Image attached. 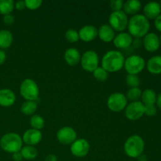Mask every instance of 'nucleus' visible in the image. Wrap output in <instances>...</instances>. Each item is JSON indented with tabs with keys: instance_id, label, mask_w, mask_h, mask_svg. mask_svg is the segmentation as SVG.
I'll return each mask as SVG.
<instances>
[{
	"instance_id": "obj_1",
	"label": "nucleus",
	"mask_w": 161,
	"mask_h": 161,
	"mask_svg": "<svg viewBox=\"0 0 161 161\" xmlns=\"http://www.w3.org/2000/svg\"><path fill=\"white\" fill-rule=\"evenodd\" d=\"M128 33L136 39L143 38L150 29L149 20L143 14H136L130 17L127 24Z\"/></svg>"
},
{
	"instance_id": "obj_2",
	"label": "nucleus",
	"mask_w": 161,
	"mask_h": 161,
	"mask_svg": "<svg viewBox=\"0 0 161 161\" xmlns=\"http://www.w3.org/2000/svg\"><path fill=\"white\" fill-rule=\"evenodd\" d=\"M124 54L118 50H109L102 57V68L108 72H116L124 68Z\"/></svg>"
},
{
	"instance_id": "obj_3",
	"label": "nucleus",
	"mask_w": 161,
	"mask_h": 161,
	"mask_svg": "<svg viewBox=\"0 0 161 161\" xmlns=\"http://www.w3.org/2000/svg\"><path fill=\"white\" fill-rule=\"evenodd\" d=\"M124 153L130 158H138L143 154L145 149V142L141 136L134 135L126 140L124 146Z\"/></svg>"
},
{
	"instance_id": "obj_4",
	"label": "nucleus",
	"mask_w": 161,
	"mask_h": 161,
	"mask_svg": "<svg viewBox=\"0 0 161 161\" xmlns=\"http://www.w3.org/2000/svg\"><path fill=\"white\" fill-rule=\"evenodd\" d=\"M0 147L3 151L9 153L20 152L23 147L22 138L14 132L6 134L0 139Z\"/></svg>"
},
{
	"instance_id": "obj_5",
	"label": "nucleus",
	"mask_w": 161,
	"mask_h": 161,
	"mask_svg": "<svg viewBox=\"0 0 161 161\" xmlns=\"http://www.w3.org/2000/svg\"><path fill=\"white\" fill-rule=\"evenodd\" d=\"M20 94L26 101L36 102L39 99V86L35 80L31 79H25L20 85Z\"/></svg>"
},
{
	"instance_id": "obj_6",
	"label": "nucleus",
	"mask_w": 161,
	"mask_h": 161,
	"mask_svg": "<svg viewBox=\"0 0 161 161\" xmlns=\"http://www.w3.org/2000/svg\"><path fill=\"white\" fill-rule=\"evenodd\" d=\"M124 67L128 74L138 75L144 70L146 67V61L140 55H130L125 59Z\"/></svg>"
},
{
	"instance_id": "obj_7",
	"label": "nucleus",
	"mask_w": 161,
	"mask_h": 161,
	"mask_svg": "<svg viewBox=\"0 0 161 161\" xmlns=\"http://www.w3.org/2000/svg\"><path fill=\"white\" fill-rule=\"evenodd\" d=\"M108 25L114 31L123 32L127 28L128 17L123 10L113 11L108 17Z\"/></svg>"
},
{
	"instance_id": "obj_8",
	"label": "nucleus",
	"mask_w": 161,
	"mask_h": 161,
	"mask_svg": "<svg viewBox=\"0 0 161 161\" xmlns=\"http://www.w3.org/2000/svg\"><path fill=\"white\" fill-rule=\"evenodd\" d=\"M80 64L82 68L88 72H93L99 67V58L94 50H87L81 55Z\"/></svg>"
},
{
	"instance_id": "obj_9",
	"label": "nucleus",
	"mask_w": 161,
	"mask_h": 161,
	"mask_svg": "<svg viewBox=\"0 0 161 161\" xmlns=\"http://www.w3.org/2000/svg\"><path fill=\"white\" fill-rule=\"evenodd\" d=\"M127 105V99L125 94L120 92L112 94L107 100V106L114 113H118L125 109Z\"/></svg>"
},
{
	"instance_id": "obj_10",
	"label": "nucleus",
	"mask_w": 161,
	"mask_h": 161,
	"mask_svg": "<svg viewBox=\"0 0 161 161\" xmlns=\"http://www.w3.org/2000/svg\"><path fill=\"white\" fill-rule=\"evenodd\" d=\"M144 108L145 105L140 101L132 102L126 106L124 114L129 120L136 121L145 115Z\"/></svg>"
},
{
	"instance_id": "obj_11",
	"label": "nucleus",
	"mask_w": 161,
	"mask_h": 161,
	"mask_svg": "<svg viewBox=\"0 0 161 161\" xmlns=\"http://www.w3.org/2000/svg\"><path fill=\"white\" fill-rule=\"evenodd\" d=\"M57 139L62 145H72L77 139L75 130L71 127H64L57 132Z\"/></svg>"
},
{
	"instance_id": "obj_12",
	"label": "nucleus",
	"mask_w": 161,
	"mask_h": 161,
	"mask_svg": "<svg viewBox=\"0 0 161 161\" xmlns=\"http://www.w3.org/2000/svg\"><path fill=\"white\" fill-rule=\"evenodd\" d=\"M70 150L72 155L82 158L86 157L89 153L90 144L84 138H79L71 145Z\"/></svg>"
},
{
	"instance_id": "obj_13",
	"label": "nucleus",
	"mask_w": 161,
	"mask_h": 161,
	"mask_svg": "<svg viewBox=\"0 0 161 161\" xmlns=\"http://www.w3.org/2000/svg\"><path fill=\"white\" fill-rule=\"evenodd\" d=\"M42 138V134L40 130H36V129H28L22 136V141L27 146H36L39 144Z\"/></svg>"
},
{
	"instance_id": "obj_14",
	"label": "nucleus",
	"mask_w": 161,
	"mask_h": 161,
	"mask_svg": "<svg viewBox=\"0 0 161 161\" xmlns=\"http://www.w3.org/2000/svg\"><path fill=\"white\" fill-rule=\"evenodd\" d=\"M142 45L146 51L156 52L160 47L159 36L154 32H149L143 37Z\"/></svg>"
},
{
	"instance_id": "obj_15",
	"label": "nucleus",
	"mask_w": 161,
	"mask_h": 161,
	"mask_svg": "<svg viewBox=\"0 0 161 161\" xmlns=\"http://www.w3.org/2000/svg\"><path fill=\"white\" fill-rule=\"evenodd\" d=\"M113 44L115 47L120 50L129 48L133 43V37L128 32H119L115 36L113 39Z\"/></svg>"
},
{
	"instance_id": "obj_16",
	"label": "nucleus",
	"mask_w": 161,
	"mask_h": 161,
	"mask_svg": "<svg viewBox=\"0 0 161 161\" xmlns=\"http://www.w3.org/2000/svg\"><path fill=\"white\" fill-rule=\"evenodd\" d=\"M78 32L80 39L83 42H91L94 40L97 36V28L91 25H84L80 28Z\"/></svg>"
},
{
	"instance_id": "obj_17",
	"label": "nucleus",
	"mask_w": 161,
	"mask_h": 161,
	"mask_svg": "<svg viewBox=\"0 0 161 161\" xmlns=\"http://www.w3.org/2000/svg\"><path fill=\"white\" fill-rule=\"evenodd\" d=\"M143 15L148 20H155L161 14V7L160 3L157 2H149L145 5L143 8Z\"/></svg>"
},
{
	"instance_id": "obj_18",
	"label": "nucleus",
	"mask_w": 161,
	"mask_h": 161,
	"mask_svg": "<svg viewBox=\"0 0 161 161\" xmlns=\"http://www.w3.org/2000/svg\"><path fill=\"white\" fill-rule=\"evenodd\" d=\"M97 36L102 41L105 42H110L113 41L115 37V31L109 25L104 24L97 29Z\"/></svg>"
},
{
	"instance_id": "obj_19",
	"label": "nucleus",
	"mask_w": 161,
	"mask_h": 161,
	"mask_svg": "<svg viewBox=\"0 0 161 161\" xmlns=\"http://www.w3.org/2000/svg\"><path fill=\"white\" fill-rule=\"evenodd\" d=\"M64 61L69 65L75 66L80 62L81 54L76 48L71 47L64 52Z\"/></svg>"
},
{
	"instance_id": "obj_20",
	"label": "nucleus",
	"mask_w": 161,
	"mask_h": 161,
	"mask_svg": "<svg viewBox=\"0 0 161 161\" xmlns=\"http://www.w3.org/2000/svg\"><path fill=\"white\" fill-rule=\"evenodd\" d=\"M16 95L9 89L0 90V105L3 107H10L15 103Z\"/></svg>"
},
{
	"instance_id": "obj_21",
	"label": "nucleus",
	"mask_w": 161,
	"mask_h": 161,
	"mask_svg": "<svg viewBox=\"0 0 161 161\" xmlns=\"http://www.w3.org/2000/svg\"><path fill=\"white\" fill-rule=\"evenodd\" d=\"M148 72L153 75L161 74V55H156L148 60L146 63Z\"/></svg>"
},
{
	"instance_id": "obj_22",
	"label": "nucleus",
	"mask_w": 161,
	"mask_h": 161,
	"mask_svg": "<svg viewBox=\"0 0 161 161\" xmlns=\"http://www.w3.org/2000/svg\"><path fill=\"white\" fill-rule=\"evenodd\" d=\"M142 3L138 0H127L124 3L122 10L127 15H136L141 10Z\"/></svg>"
},
{
	"instance_id": "obj_23",
	"label": "nucleus",
	"mask_w": 161,
	"mask_h": 161,
	"mask_svg": "<svg viewBox=\"0 0 161 161\" xmlns=\"http://www.w3.org/2000/svg\"><path fill=\"white\" fill-rule=\"evenodd\" d=\"M14 36L10 31L6 29L0 30V50L7 49L12 45Z\"/></svg>"
},
{
	"instance_id": "obj_24",
	"label": "nucleus",
	"mask_w": 161,
	"mask_h": 161,
	"mask_svg": "<svg viewBox=\"0 0 161 161\" xmlns=\"http://www.w3.org/2000/svg\"><path fill=\"white\" fill-rule=\"evenodd\" d=\"M157 94L152 89H146L142 93V102L144 105H155L157 102Z\"/></svg>"
},
{
	"instance_id": "obj_25",
	"label": "nucleus",
	"mask_w": 161,
	"mask_h": 161,
	"mask_svg": "<svg viewBox=\"0 0 161 161\" xmlns=\"http://www.w3.org/2000/svg\"><path fill=\"white\" fill-rule=\"evenodd\" d=\"M20 153H21L23 159L27 160H32L36 159L38 156V150L35 146H25L22 147L20 149Z\"/></svg>"
},
{
	"instance_id": "obj_26",
	"label": "nucleus",
	"mask_w": 161,
	"mask_h": 161,
	"mask_svg": "<svg viewBox=\"0 0 161 161\" xmlns=\"http://www.w3.org/2000/svg\"><path fill=\"white\" fill-rule=\"evenodd\" d=\"M37 110V103L32 101H26L20 107V112L26 116H33Z\"/></svg>"
},
{
	"instance_id": "obj_27",
	"label": "nucleus",
	"mask_w": 161,
	"mask_h": 161,
	"mask_svg": "<svg viewBox=\"0 0 161 161\" xmlns=\"http://www.w3.org/2000/svg\"><path fill=\"white\" fill-rule=\"evenodd\" d=\"M14 9V2L13 0H0V14L3 16L10 14Z\"/></svg>"
},
{
	"instance_id": "obj_28",
	"label": "nucleus",
	"mask_w": 161,
	"mask_h": 161,
	"mask_svg": "<svg viewBox=\"0 0 161 161\" xmlns=\"http://www.w3.org/2000/svg\"><path fill=\"white\" fill-rule=\"evenodd\" d=\"M29 123L31 128L39 130L43 128L44 125H45V121H44L43 118L37 114H34L33 116H31Z\"/></svg>"
},
{
	"instance_id": "obj_29",
	"label": "nucleus",
	"mask_w": 161,
	"mask_h": 161,
	"mask_svg": "<svg viewBox=\"0 0 161 161\" xmlns=\"http://www.w3.org/2000/svg\"><path fill=\"white\" fill-rule=\"evenodd\" d=\"M142 93V91H141V89L139 87H133L130 88L127 91V94L125 96L127 100L131 101V102H137V101H138L141 98Z\"/></svg>"
},
{
	"instance_id": "obj_30",
	"label": "nucleus",
	"mask_w": 161,
	"mask_h": 161,
	"mask_svg": "<svg viewBox=\"0 0 161 161\" xmlns=\"http://www.w3.org/2000/svg\"><path fill=\"white\" fill-rule=\"evenodd\" d=\"M126 83L130 88L139 87L140 84H141V80L138 75L127 74V75L126 76Z\"/></svg>"
},
{
	"instance_id": "obj_31",
	"label": "nucleus",
	"mask_w": 161,
	"mask_h": 161,
	"mask_svg": "<svg viewBox=\"0 0 161 161\" xmlns=\"http://www.w3.org/2000/svg\"><path fill=\"white\" fill-rule=\"evenodd\" d=\"M93 75L98 82H104L108 79V72H106L103 68L98 67L93 72Z\"/></svg>"
},
{
	"instance_id": "obj_32",
	"label": "nucleus",
	"mask_w": 161,
	"mask_h": 161,
	"mask_svg": "<svg viewBox=\"0 0 161 161\" xmlns=\"http://www.w3.org/2000/svg\"><path fill=\"white\" fill-rule=\"evenodd\" d=\"M66 40L69 41V42H76L80 40V36H79V32L75 29H69L65 31L64 34Z\"/></svg>"
},
{
	"instance_id": "obj_33",
	"label": "nucleus",
	"mask_w": 161,
	"mask_h": 161,
	"mask_svg": "<svg viewBox=\"0 0 161 161\" xmlns=\"http://www.w3.org/2000/svg\"><path fill=\"white\" fill-rule=\"evenodd\" d=\"M25 3L27 9L31 10L39 9L42 4V0H25Z\"/></svg>"
},
{
	"instance_id": "obj_34",
	"label": "nucleus",
	"mask_w": 161,
	"mask_h": 161,
	"mask_svg": "<svg viewBox=\"0 0 161 161\" xmlns=\"http://www.w3.org/2000/svg\"><path fill=\"white\" fill-rule=\"evenodd\" d=\"M109 6L113 11L122 10L124 1L123 0H111L109 2Z\"/></svg>"
},
{
	"instance_id": "obj_35",
	"label": "nucleus",
	"mask_w": 161,
	"mask_h": 161,
	"mask_svg": "<svg viewBox=\"0 0 161 161\" xmlns=\"http://www.w3.org/2000/svg\"><path fill=\"white\" fill-rule=\"evenodd\" d=\"M157 113V108L155 105H145L144 113L147 116H154Z\"/></svg>"
},
{
	"instance_id": "obj_36",
	"label": "nucleus",
	"mask_w": 161,
	"mask_h": 161,
	"mask_svg": "<svg viewBox=\"0 0 161 161\" xmlns=\"http://www.w3.org/2000/svg\"><path fill=\"white\" fill-rule=\"evenodd\" d=\"M14 21H15V18H14V17L11 14H6V15L3 17V22L7 26H11V25H14Z\"/></svg>"
},
{
	"instance_id": "obj_37",
	"label": "nucleus",
	"mask_w": 161,
	"mask_h": 161,
	"mask_svg": "<svg viewBox=\"0 0 161 161\" xmlns=\"http://www.w3.org/2000/svg\"><path fill=\"white\" fill-rule=\"evenodd\" d=\"M14 8L17 9V10H23L26 8V6H25V1H18L16 3H14Z\"/></svg>"
},
{
	"instance_id": "obj_38",
	"label": "nucleus",
	"mask_w": 161,
	"mask_h": 161,
	"mask_svg": "<svg viewBox=\"0 0 161 161\" xmlns=\"http://www.w3.org/2000/svg\"><path fill=\"white\" fill-rule=\"evenodd\" d=\"M154 25L156 28L161 32V14L154 20Z\"/></svg>"
},
{
	"instance_id": "obj_39",
	"label": "nucleus",
	"mask_w": 161,
	"mask_h": 161,
	"mask_svg": "<svg viewBox=\"0 0 161 161\" xmlns=\"http://www.w3.org/2000/svg\"><path fill=\"white\" fill-rule=\"evenodd\" d=\"M12 157H13V160L14 161H21L23 160V157H22L20 152H17V153H13Z\"/></svg>"
},
{
	"instance_id": "obj_40",
	"label": "nucleus",
	"mask_w": 161,
	"mask_h": 161,
	"mask_svg": "<svg viewBox=\"0 0 161 161\" xmlns=\"http://www.w3.org/2000/svg\"><path fill=\"white\" fill-rule=\"evenodd\" d=\"M6 60V53L3 50H0V65L4 64Z\"/></svg>"
},
{
	"instance_id": "obj_41",
	"label": "nucleus",
	"mask_w": 161,
	"mask_h": 161,
	"mask_svg": "<svg viewBox=\"0 0 161 161\" xmlns=\"http://www.w3.org/2000/svg\"><path fill=\"white\" fill-rule=\"evenodd\" d=\"M44 161H58V158L54 154H48Z\"/></svg>"
},
{
	"instance_id": "obj_42",
	"label": "nucleus",
	"mask_w": 161,
	"mask_h": 161,
	"mask_svg": "<svg viewBox=\"0 0 161 161\" xmlns=\"http://www.w3.org/2000/svg\"><path fill=\"white\" fill-rule=\"evenodd\" d=\"M156 104H157V108H159V109L161 110V93L157 95Z\"/></svg>"
},
{
	"instance_id": "obj_43",
	"label": "nucleus",
	"mask_w": 161,
	"mask_h": 161,
	"mask_svg": "<svg viewBox=\"0 0 161 161\" xmlns=\"http://www.w3.org/2000/svg\"><path fill=\"white\" fill-rule=\"evenodd\" d=\"M137 159H138V161H147V157L146 155H144V154H142Z\"/></svg>"
},
{
	"instance_id": "obj_44",
	"label": "nucleus",
	"mask_w": 161,
	"mask_h": 161,
	"mask_svg": "<svg viewBox=\"0 0 161 161\" xmlns=\"http://www.w3.org/2000/svg\"><path fill=\"white\" fill-rule=\"evenodd\" d=\"M159 40H160V45L161 46V35L160 36V37H159Z\"/></svg>"
},
{
	"instance_id": "obj_45",
	"label": "nucleus",
	"mask_w": 161,
	"mask_h": 161,
	"mask_svg": "<svg viewBox=\"0 0 161 161\" xmlns=\"http://www.w3.org/2000/svg\"><path fill=\"white\" fill-rule=\"evenodd\" d=\"M160 3V7H161V1H160V3Z\"/></svg>"
}]
</instances>
